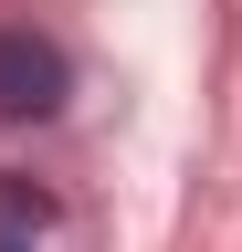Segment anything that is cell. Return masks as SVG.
<instances>
[{
	"instance_id": "3",
	"label": "cell",
	"mask_w": 242,
	"mask_h": 252,
	"mask_svg": "<svg viewBox=\"0 0 242 252\" xmlns=\"http://www.w3.org/2000/svg\"><path fill=\"white\" fill-rule=\"evenodd\" d=\"M0 252H32V242H0Z\"/></svg>"
},
{
	"instance_id": "2",
	"label": "cell",
	"mask_w": 242,
	"mask_h": 252,
	"mask_svg": "<svg viewBox=\"0 0 242 252\" xmlns=\"http://www.w3.org/2000/svg\"><path fill=\"white\" fill-rule=\"evenodd\" d=\"M42 220H53V200H42V189H21V179H0V242H32Z\"/></svg>"
},
{
	"instance_id": "1",
	"label": "cell",
	"mask_w": 242,
	"mask_h": 252,
	"mask_svg": "<svg viewBox=\"0 0 242 252\" xmlns=\"http://www.w3.org/2000/svg\"><path fill=\"white\" fill-rule=\"evenodd\" d=\"M74 94V63H64V42L53 32H32V21H11L0 32V126H32V116H53Z\"/></svg>"
}]
</instances>
